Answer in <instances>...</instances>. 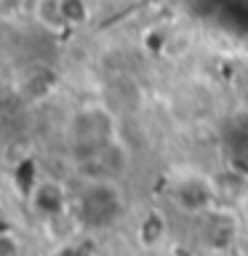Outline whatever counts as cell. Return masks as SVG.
<instances>
[{
  "mask_svg": "<svg viewBox=\"0 0 248 256\" xmlns=\"http://www.w3.org/2000/svg\"><path fill=\"white\" fill-rule=\"evenodd\" d=\"M32 206H35V211L40 216L54 219V216L67 211L70 195H67V190H64V184L48 179V182H40L38 187L32 190Z\"/></svg>",
  "mask_w": 248,
  "mask_h": 256,
  "instance_id": "cell-2",
  "label": "cell"
},
{
  "mask_svg": "<svg viewBox=\"0 0 248 256\" xmlns=\"http://www.w3.org/2000/svg\"><path fill=\"white\" fill-rule=\"evenodd\" d=\"M67 136L75 155L83 158L88 152H96L120 139L118 118L107 104H86V107H80L70 115Z\"/></svg>",
  "mask_w": 248,
  "mask_h": 256,
  "instance_id": "cell-1",
  "label": "cell"
},
{
  "mask_svg": "<svg viewBox=\"0 0 248 256\" xmlns=\"http://www.w3.org/2000/svg\"><path fill=\"white\" fill-rule=\"evenodd\" d=\"M238 254H240V256H248V235L238 240Z\"/></svg>",
  "mask_w": 248,
  "mask_h": 256,
  "instance_id": "cell-4",
  "label": "cell"
},
{
  "mask_svg": "<svg viewBox=\"0 0 248 256\" xmlns=\"http://www.w3.org/2000/svg\"><path fill=\"white\" fill-rule=\"evenodd\" d=\"M198 192H214L208 182H200L198 176L192 179H184L179 187H176V203H179L184 211H206V206L211 203L208 198H198Z\"/></svg>",
  "mask_w": 248,
  "mask_h": 256,
  "instance_id": "cell-3",
  "label": "cell"
}]
</instances>
